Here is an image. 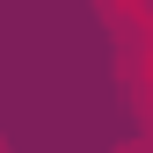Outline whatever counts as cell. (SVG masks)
<instances>
[{
  "mask_svg": "<svg viewBox=\"0 0 153 153\" xmlns=\"http://www.w3.org/2000/svg\"><path fill=\"white\" fill-rule=\"evenodd\" d=\"M102 22L117 29V88L124 102L153 117V7H102Z\"/></svg>",
  "mask_w": 153,
  "mask_h": 153,
  "instance_id": "6da1fadb",
  "label": "cell"
}]
</instances>
